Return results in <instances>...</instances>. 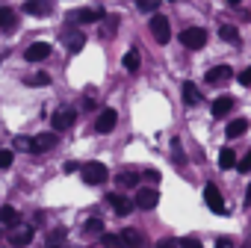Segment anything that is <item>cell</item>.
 <instances>
[{
    "mask_svg": "<svg viewBox=\"0 0 251 248\" xmlns=\"http://www.w3.org/2000/svg\"><path fill=\"white\" fill-rule=\"evenodd\" d=\"M115 180H118V186L130 189V186H136V180H139V177H136V174H130V172H121V174H118Z\"/></svg>",
    "mask_w": 251,
    "mask_h": 248,
    "instance_id": "27",
    "label": "cell"
},
{
    "mask_svg": "<svg viewBox=\"0 0 251 248\" xmlns=\"http://www.w3.org/2000/svg\"><path fill=\"white\" fill-rule=\"evenodd\" d=\"M230 77H233V68H230V65H216V68L207 71L204 83H207V86H222V83H227Z\"/></svg>",
    "mask_w": 251,
    "mask_h": 248,
    "instance_id": "6",
    "label": "cell"
},
{
    "mask_svg": "<svg viewBox=\"0 0 251 248\" xmlns=\"http://www.w3.org/2000/svg\"><path fill=\"white\" fill-rule=\"evenodd\" d=\"M106 201L112 204V210H115L118 216H127V213L133 210V201H127V198H124V195H109Z\"/></svg>",
    "mask_w": 251,
    "mask_h": 248,
    "instance_id": "16",
    "label": "cell"
},
{
    "mask_svg": "<svg viewBox=\"0 0 251 248\" xmlns=\"http://www.w3.org/2000/svg\"><path fill=\"white\" fill-rule=\"evenodd\" d=\"M204 204H207V207H210V213H216V216H225V213H227L225 198H222V192H219L213 183H207V186H204Z\"/></svg>",
    "mask_w": 251,
    "mask_h": 248,
    "instance_id": "3",
    "label": "cell"
},
{
    "mask_svg": "<svg viewBox=\"0 0 251 248\" xmlns=\"http://www.w3.org/2000/svg\"><path fill=\"white\" fill-rule=\"evenodd\" d=\"M145 180H151V183H160V172H145Z\"/></svg>",
    "mask_w": 251,
    "mask_h": 248,
    "instance_id": "37",
    "label": "cell"
},
{
    "mask_svg": "<svg viewBox=\"0 0 251 248\" xmlns=\"http://www.w3.org/2000/svg\"><path fill=\"white\" fill-rule=\"evenodd\" d=\"M115 124H118V112L106 106V109L98 115V121H95V133H109V130L115 127Z\"/></svg>",
    "mask_w": 251,
    "mask_h": 248,
    "instance_id": "7",
    "label": "cell"
},
{
    "mask_svg": "<svg viewBox=\"0 0 251 248\" xmlns=\"http://www.w3.org/2000/svg\"><path fill=\"white\" fill-rule=\"evenodd\" d=\"M83 233H103V222L100 219H89L83 224Z\"/></svg>",
    "mask_w": 251,
    "mask_h": 248,
    "instance_id": "28",
    "label": "cell"
},
{
    "mask_svg": "<svg viewBox=\"0 0 251 248\" xmlns=\"http://www.w3.org/2000/svg\"><path fill=\"white\" fill-rule=\"evenodd\" d=\"M124 68H127V71H139V53L136 50H127V53H124Z\"/></svg>",
    "mask_w": 251,
    "mask_h": 248,
    "instance_id": "26",
    "label": "cell"
},
{
    "mask_svg": "<svg viewBox=\"0 0 251 248\" xmlns=\"http://www.w3.org/2000/svg\"><path fill=\"white\" fill-rule=\"evenodd\" d=\"M230 109H233V98H230V95H222V98L213 100V115H216V118H225Z\"/></svg>",
    "mask_w": 251,
    "mask_h": 248,
    "instance_id": "15",
    "label": "cell"
},
{
    "mask_svg": "<svg viewBox=\"0 0 251 248\" xmlns=\"http://www.w3.org/2000/svg\"><path fill=\"white\" fill-rule=\"evenodd\" d=\"M157 201H160L157 189H151V186L136 189V207H139V210H154V207H157Z\"/></svg>",
    "mask_w": 251,
    "mask_h": 248,
    "instance_id": "9",
    "label": "cell"
},
{
    "mask_svg": "<svg viewBox=\"0 0 251 248\" xmlns=\"http://www.w3.org/2000/svg\"><path fill=\"white\" fill-rule=\"evenodd\" d=\"M245 207H251V183H248V189H245Z\"/></svg>",
    "mask_w": 251,
    "mask_h": 248,
    "instance_id": "39",
    "label": "cell"
},
{
    "mask_svg": "<svg viewBox=\"0 0 251 248\" xmlns=\"http://www.w3.org/2000/svg\"><path fill=\"white\" fill-rule=\"evenodd\" d=\"M139 9L142 12H154L157 9V0H139Z\"/></svg>",
    "mask_w": 251,
    "mask_h": 248,
    "instance_id": "33",
    "label": "cell"
},
{
    "mask_svg": "<svg viewBox=\"0 0 251 248\" xmlns=\"http://www.w3.org/2000/svg\"><path fill=\"white\" fill-rule=\"evenodd\" d=\"M71 21H77V24H98V21H103V9H74Z\"/></svg>",
    "mask_w": 251,
    "mask_h": 248,
    "instance_id": "12",
    "label": "cell"
},
{
    "mask_svg": "<svg viewBox=\"0 0 251 248\" xmlns=\"http://www.w3.org/2000/svg\"><path fill=\"white\" fill-rule=\"evenodd\" d=\"M80 177H83V180H86L89 186H98V183H103V180L109 177V172H106V166H103V163L92 160V163L80 166Z\"/></svg>",
    "mask_w": 251,
    "mask_h": 248,
    "instance_id": "1",
    "label": "cell"
},
{
    "mask_svg": "<svg viewBox=\"0 0 251 248\" xmlns=\"http://www.w3.org/2000/svg\"><path fill=\"white\" fill-rule=\"evenodd\" d=\"M242 248H251V236H248V239H245V245H242Z\"/></svg>",
    "mask_w": 251,
    "mask_h": 248,
    "instance_id": "40",
    "label": "cell"
},
{
    "mask_svg": "<svg viewBox=\"0 0 251 248\" xmlns=\"http://www.w3.org/2000/svg\"><path fill=\"white\" fill-rule=\"evenodd\" d=\"M0 236H3V230H0Z\"/></svg>",
    "mask_w": 251,
    "mask_h": 248,
    "instance_id": "42",
    "label": "cell"
},
{
    "mask_svg": "<svg viewBox=\"0 0 251 248\" xmlns=\"http://www.w3.org/2000/svg\"><path fill=\"white\" fill-rule=\"evenodd\" d=\"M227 3H239V0H227Z\"/></svg>",
    "mask_w": 251,
    "mask_h": 248,
    "instance_id": "41",
    "label": "cell"
},
{
    "mask_svg": "<svg viewBox=\"0 0 251 248\" xmlns=\"http://www.w3.org/2000/svg\"><path fill=\"white\" fill-rule=\"evenodd\" d=\"M236 163H239V160H236V154H233L230 148H222V151H219V169L227 172V169H236Z\"/></svg>",
    "mask_w": 251,
    "mask_h": 248,
    "instance_id": "19",
    "label": "cell"
},
{
    "mask_svg": "<svg viewBox=\"0 0 251 248\" xmlns=\"http://www.w3.org/2000/svg\"><path fill=\"white\" fill-rule=\"evenodd\" d=\"M33 236H36V230H33L30 224H24V227H12L9 242H12L15 248H24V245H30V242H33Z\"/></svg>",
    "mask_w": 251,
    "mask_h": 248,
    "instance_id": "10",
    "label": "cell"
},
{
    "mask_svg": "<svg viewBox=\"0 0 251 248\" xmlns=\"http://www.w3.org/2000/svg\"><path fill=\"white\" fill-rule=\"evenodd\" d=\"M151 33H154V42H157V45H169V39H172L169 18H166V15H154V18H151Z\"/></svg>",
    "mask_w": 251,
    "mask_h": 248,
    "instance_id": "4",
    "label": "cell"
},
{
    "mask_svg": "<svg viewBox=\"0 0 251 248\" xmlns=\"http://www.w3.org/2000/svg\"><path fill=\"white\" fill-rule=\"evenodd\" d=\"M157 248H180L175 239H163V242H157Z\"/></svg>",
    "mask_w": 251,
    "mask_h": 248,
    "instance_id": "36",
    "label": "cell"
},
{
    "mask_svg": "<svg viewBox=\"0 0 251 248\" xmlns=\"http://www.w3.org/2000/svg\"><path fill=\"white\" fill-rule=\"evenodd\" d=\"M48 56H50V45H48V42H33V45L27 48V53H24L27 62H42V59H48Z\"/></svg>",
    "mask_w": 251,
    "mask_h": 248,
    "instance_id": "13",
    "label": "cell"
},
{
    "mask_svg": "<svg viewBox=\"0 0 251 248\" xmlns=\"http://www.w3.org/2000/svg\"><path fill=\"white\" fill-rule=\"evenodd\" d=\"M172 3H175V0H172Z\"/></svg>",
    "mask_w": 251,
    "mask_h": 248,
    "instance_id": "43",
    "label": "cell"
},
{
    "mask_svg": "<svg viewBox=\"0 0 251 248\" xmlns=\"http://www.w3.org/2000/svg\"><path fill=\"white\" fill-rule=\"evenodd\" d=\"M183 100H186V106L201 103V92H198V86H195V83H183Z\"/></svg>",
    "mask_w": 251,
    "mask_h": 248,
    "instance_id": "18",
    "label": "cell"
},
{
    "mask_svg": "<svg viewBox=\"0 0 251 248\" xmlns=\"http://www.w3.org/2000/svg\"><path fill=\"white\" fill-rule=\"evenodd\" d=\"M9 166H12V151H6V148H0V169L6 172Z\"/></svg>",
    "mask_w": 251,
    "mask_h": 248,
    "instance_id": "30",
    "label": "cell"
},
{
    "mask_svg": "<svg viewBox=\"0 0 251 248\" xmlns=\"http://www.w3.org/2000/svg\"><path fill=\"white\" fill-rule=\"evenodd\" d=\"M0 224H9V227H15L18 224V210L15 207H0Z\"/></svg>",
    "mask_w": 251,
    "mask_h": 248,
    "instance_id": "20",
    "label": "cell"
},
{
    "mask_svg": "<svg viewBox=\"0 0 251 248\" xmlns=\"http://www.w3.org/2000/svg\"><path fill=\"white\" fill-rule=\"evenodd\" d=\"M239 83H242V86H251V68H245V71L239 74Z\"/></svg>",
    "mask_w": 251,
    "mask_h": 248,
    "instance_id": "35",
    "label": "cell"
},
{
    "mask_svg": "<svg viewBox=\"0 0 251 248\" xmlns=\"http://www.w3.org/2000/svg\"><path fill=\"white\" fill-rule=\"evenodd\" d=\"M65 236H68V230H65V227H56V230H50V233H48V248H56V245H59Z\"/></svg>",
    "mask_w": 251,
    "mask_h": 248,
    "instance_id": "25",
    "label": "cell"
},
{
    "mask_svg": "<svg viewBox=\"0 0 251 248\" xmlns=\"http://www.w3.org/2000/svg\"><path fill=\"white\" fill-rule=\"evenodd\" d=\"M83 45H86V36H80V33H68V36H65V48H68L71 53L83 50Z\"/></svg>",
    "mask_w": 251,
    "mask_h": 248,
    "instance_id": "21",
    "label": "cell"
},
{
    "mask_svg": "<svg viewBox=\"0 0 251 248\" xmlns=\"http://www.w3.org/2000/svg\"><path fill=\"white\" fill-rule=\"evenodd\" d=\"M121 239H124V245H127V248H151L148 236H145L142 230H133V227L124 230V233H121Z\"/></svg>",
    "mask_w": 251,
    "mask_h": 248,
    "instance_id": "11",
    "label": "cell"
},
{
    "mask_svg": "<svg viewBox=\"0 0 251 248\" xmlns=\"http://www.w3.org/2000/svg\"><path fill=\"white\" fill-rule=\"evenodd\" d=\"M180 248H204L198 239H180Z\"/></svg>",
    "mask_w": 251,
    "mask_h": 248,
    "instance_id": "34",
    "label": "cell"
},
{
    "mask_svg": "<svg viewBox=\"0 0 251 248\" xmlns=\"http://www.w3.org/2000/svg\"><path fill=\"white\" fill-rule=\"evenodd\" d=\"M172 160H175V166H183V163H186V157H183V148H180V142H175V154H172Z\"/></svg>",
    "mask_w": 251,
    "mask_h": 248,
    "instance_id": "32",
    "label": "cell"
},
{
    "mask_svg": "<svg viewBox=\"0 0 251 248\" xmlns=\"http://www.w3.org/2000/svg\"><path fill=\"white\" fill-rule=\"evenodd\" d=\"M180 45H183L186 50H201V48L207 45V30H204V27H189V30H183V33H180Z\"/></svg>",
    "mask_w": 251,
    "mask_h": 248,
    "instance_id": "2",
    "label": "cell"
},
{
    "mask_svg": "<svg viewBox=\"0 0 251 248\" xmlns=\"http://www.w3.org/2000/svg\"><path fill=\"white\" fill-rule=\"evenodd\" d=\"M100 245L103 248H127V245H124V239L115 236V233H100Z\"/></svg>",
    "mask_w": 251,
    "mask_h": 248,
    "instance_id": "22",
    "label": "cell"
},
{
    "mask_svg": "<svg viewBox=\"0 0 251 248\" xmlns=\"http://www.w3.org/2000/svg\"><path fill=\"white\" fill-rule=\"evenodd\" d=\"M74 121H77V112H74V109H59V112H53V118H50V124H53V133H59V130H68Z\"/></svg>",
    "mask_w": 251,
    "mask_h": 248,
    "instance_id": "8",
    "label": "cell"
},
{
    "mask_svg": "<svg viewBox=\"0 0 251 248\" xmlns=\"http://www.w3.org/2000/svg\"><path fill=\"white\" fill-rule=\"evenodd\" d=\"M245 130H248V121H245V118H233V121L227 124L225 136H227V139H236V136H242Z\"/></svg>",
    "mask_w": 251,
    "mask_h": 248,
    "instance_id": "17",
    "label": "cell"
},
{
    "mask_svg": "<svg viewBox=\"0 0 251 248\" xmlns=\"http://www.w3.org/2000/svg\"><path fill=\"white\" fill-rule=\"evenodd\" d=\"M27 83H30V86H50V77H48L45 71H39V74H36V77H30Z\"/></svg>",
    "mask_w": 251,
    "mask_h": 248,
    "instance_id": "29",
    "label": "cell"
},
{
    "mask_svg": "<svg viewBox=\"0 0 251 248\" xmlns=\"http://www.w3.org/2000/svg\"><path fill=\"white\" fill-rule=\"evenodd\" d=\"M24 12H30V15H36V18H48V15H50V6L45 3V0H27V3H24Z\"/></svg>",
    "mask_w": 251,
    "mask_h": 248,
    "instance_id": "14",
    "label": "cell"
},
{
    "mask_svg": "<svg viewBox=\"0 0 251 248\" xmlns=\"http://www.w3.org/2000/svg\"><path fill=\"white\" fill-rule=\"evenodd\" d=\"M9 27H15V12L12 9H0V30H9Z\"/></svg>",
    "mask_w": 251,
    "mask_h": 248,
    "instance_id": "24",
    "label": "cell"
},
{
    "mask_svg": "<svg viewBox=\"0 0 251 248\" xmlns=\"http://www.w3.org/2000/svg\"><path fill=\"white\" fill-rule=\"evenodd\" d=\"M59 145V133H39L36 139H30V151L33 154H42V151H50Z\"/></svg>",
    "mask_w": 251,
    "mask_h": 248,
    "instance_id": "5",
    "label": "cell"
},
{
    "mask_svg": "<svg viewBox=\"0 0 251 248\" xmlns=\"http://www.w3.org/2000/svg\"><path fill=\"white\" fill-rule=\"evenodd\" d=\"M236 169H239V174H248V172H251V151H248V154L236 163Z\"/></svg>",
    "mask_w": 251,
    "mask_h": 248,
    "instance_id": "31",
    "label": "cell"
},
{
    "mask_svg": "<svg viewBox=\"0 0 251 248\" xmlns=\"http://www.w3.org/2000/svg\"><path fill=\"white\" fill-rule=\"evenodd\" d=\"M216 248H233V239H225V236H222V239L216 242Z\"/></svg>",
    "mask_w": 251,
    "mask_h": 248,
    "instance_id": "38",
    "label": "cell"
},
{
    "mask_svg": "<svg viewBox=\"0 0 251 248\" xmlns=\"http://www.w3.org/2000/svg\"><path fill=\"white\" fill-rule=\"evenodd\" d=\"M219 36H222V42H230V45H239V30H236V27H230V24H225V27L219 30Z\"/></svg>",
    "mask_w": 251,
    "mask_h": 248,
    "instance_id": "23",
    "label": "cell"
}]
</instances>
